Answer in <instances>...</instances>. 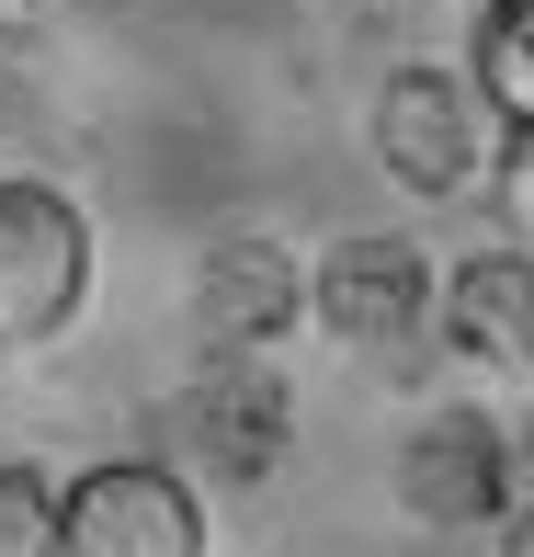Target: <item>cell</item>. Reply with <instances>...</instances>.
I'll return each mask as SVG.
<instances>
[{
  "instance_id": "6da1fadb",
  "label": "cell",
  "mask_w": 534,
  "mask_h": 557,
  "mask_svg": "<svg viewBox=\"0 0 534 557\" xmlns=\"http://www.w3.org/2000/svg\"><path fill=\"white\" fill-rule=\"evenodd\" d=\"M91 296V227L58 183H0V352L58 342Z\"/></svg>"
},
{
  "instance_id": "7a4b0ae2",
  "label": "cell",
  "mask_w": 534,
  "mask_h": 557,
  "mask_svg": "<svg viewBox=\"0 0 534 557\" xmlns=\"http://www.w3.org/2000/svg\"><path fill=\"white\" fill-rule=\"evenodd\" d=\"M58 546L69 557H206V500L160 455H114L58 490Z\"/></svg>"
},
{
  "instance_id": "3957f363",
  "label": "cell",
  "mask_w": 534,
  "mask_h": 557,
  "mask_svg": "<svg viewBox=\"0 0 534 557\" xmlns=\"http://www.w3.org/2000/svg\"><path fill=\"white\" fill-rule=\"evenodd\" d=\"M308 285H319V331L352 342V352H410L432 319H444L432 250H421V239H375V227L330 239L319 262H308Z\"/></svg>"
},
{
  "instance_id": "277c9868",
  "label": "cell",
  "mask_w": 534,
  "mask_h": 557,
  "mask_svg": "<svg viewBox=\"0 0 534 557\" xmlns=\"http://www.w3.org/2000/svg\"><path fill=\"white\" fill-rule=\"evenodd\" d=\"M375 160H387V183H410L421 206L467 194L477 160H489V91H467L455 69L410 58L387 91H375Z\"/></svg>"
},
{
  "instance_id": "5b68a950",
  "label": "cell",
  "mask_w": 534,
  "mask_h": 557,
  "mask_svg": "<svg viewBox=\"0 0 534 557\" xmlns=\"http://www.w3.org/2000/svg\"><path fill=\"white\" fill-rule=\"evenodd\" d=\"M398 512L432 535H477L500 523V421L489 410H432L398 444Z\"/></svg>"
},
{
  "instance_id": "8992f818",
  "label": "cell",
  "mask_w": 534,
  "mask_h": 557,
  "mask_svg": "<svg viewBox=\"0 0 534 557\" xmlns=\"http://www.w3.org/2000/svg\"><path fill=\"white\" fill-rule=\"evenodd\" d=\"M285 433H296V410H285V387H273L250 352H216V364H206V387L183 398V455H194L206 478H227V490L273 478Z\"/></svg>"
},
{
  "instance_id": "52a82bcc",
  "label": "cell",
  "mask_w": 534,
  "mask_h": 557,
  "mask_svg": "<svg viewBox=\"0 0 534 557\" xmlns=\"http://www.w3.org/2000/svg\"><path fill=\"white\" fill-rule=\"evenodd\" d=\"M296 308H319V285H296V250H273V239H216L206 273H194V331H206V352L285 342Z\"/></svg>"
},
{
  "instance_id": "ba28073f",
  "label": "cell",
  "mask_w": 534,
  "mask_h": 557,
  "mask_svg": "<svg viewBox=\"0 0 534 557\" xmlns=\"http://www.w3.org/2000/svg\"><path fill=\"white\" fill-rule=\"evenodd\" d=\"M444 342L467 352V364H534V250L455 262V285H444Z\"/></svg>"
},
{
  "instance_id": "9c48e42d",
  "label": "cell",
  "mask_w": 534,
  "mask_h": 557,
  "mask_svg": "<svg viewBox=\"0 0 534 557\" xmlns=\"http://www.w3.org/2000/svg\"><path fill=\"white\" fill-rule=\"evenodd\" d=\"M477 91L500 125H534V0H489L477 12Z\"/></svg>"
},
{
  "instance_id": "30bf717a",
  "label": "cell",
  "mask_w": 534,
  "mask_h": 557,
  "mask_svg": "<svg viewBox=\"0 0 534 557\" xmlns=\"http://www.w3.org/2000/svg\"><path fill=\"white\" fill-rule=\"evenodd\" d=\"M0 557H69L58 546V490L35 467H0Z\"/></svg>"
},
{
  "instance_id": "8fae6325",
  "label": "cell",
  "mask_w": 534,
  "mask_h": 557,
  "mask_svg": "<svg viewBox=\"0 0 534 557\" xmlns=\"http://www.w3.org/2000/svg\"><path fill=\"white\" fill-rule=\"evenodd\" d=\"M489 216H500L512 250H534V125H500V148H489Z\"/></svg>"
},
{
  "instance_id": "7c38bea8",
  "label": "cell",
  "mask_w": 534,
  "mask_h": 557,
  "mask_svg": "<svg viewBox=\"0 0 534 557\" xmlns=\"http://www.w3.org/2000/svg\"><path fill=\"white\" fill-rule=\"evenodd\" d=\"M500 557H534V500L512 512V535H500Z\"/></svg>"
},
{
  "instance_id": "4fadbf2b",
  "label": "cell",
  "mask_w": 534,
  "mask_h": 557,
  "mask_svg": "<svg viewBox=\"0 0 534 557\" xmlns=\"http://www.w3.org/2000/svg\"><path fill=\"white\" fill-rule=\"evenodd\" d=\"M12 12H23V0H0V23H12Z\"/></svg>"
}]
</instances>
